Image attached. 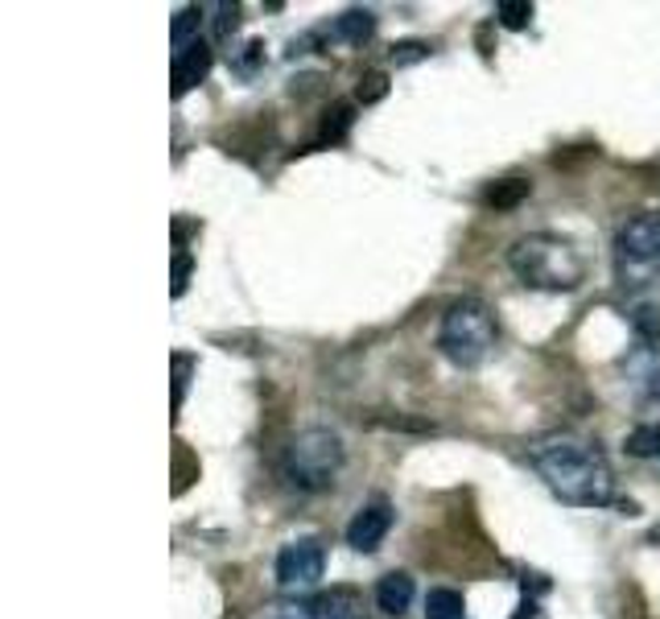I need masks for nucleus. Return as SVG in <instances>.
<instances>
[{
  "mask_svg": "<svg viewBox=\"0 0 660 619\" xmlns=\"http://www.w3.org/2000/svg\"><path fill=\"white\" fill-rule=\"evenodd\" d=\"M186 371H190V359H186V355H174V409H182V396H186Z\"/></svg>",
  "mask_w": 660,
  "mask_h": 619,
  "instance_id": "nucleus-24",
  "label": "nucleus"
},
{
  "mask_svg": "<svg viewBox=\"0 0 660 619\" xmlns=\"http://www.w3.org/2000/svg\"><path fill=\"white\" fill-rule=\"evenodd\" d=\"M627 376H636L639 389L648 392L652 401H660V351H657V348H644V351H639L636 359L627 364Z\"/></svg>",
  "mask_w": 660,
  "mask_h": 619,
  "instance_id": "nucleus-14",
  "label": "nucleus"
},
{
  "mask_svg": "<svg viewBox=\"0 0 660 619\" xmlns=\"http://www.w3.org/2000/svg\"><path fill=\"white\" fill-rule=\"evenodd\" d=\"M512 619H541V607H536V598H524V603H520V611H516Z\"/></svg>",
  "mask_w": 660,
  "mask_h": 619,
  "instance_id": "nucleus-27",
  "label": "nucleus"
},
{
  "mask_svg": "<svg viewBox=\"0 0 660 619\" xmlns=\"http://www.w3.org/2000/svg\"><path fill=\"white\" fill-rule=\"evenodd\" d=\"M186 281H190V256L178 252V256H174V298L186 293Z\"/></svg>",
  "mask_w": 660,
  "mask_h": 619,
  "instance_id": "nucleus-25",
  "label": "nucleus"
},
{
  "mask_svg": "<svg viewBox=\"0 0 660 619\" xmlns=\"http://www.w3.org/2000/svg\"><path fill=\"white\" fill-rule=\"evenodd\" d=\"M376 34V13L371 9H347L334 17V38L347 41V46H364Z\"/></svg>",
  "mask_w": 660,
  "mask_h": 619,
  "instance_id": "nucleus-11",
  "label": "nucleus"
},
{
  "mask_svg": "<svg viewBox=\"0 0 660 619\" xmlns=\"http://www.w3.org/2000/svg\"><path fill=\"white\" fill-rule=\"evenodd\" d=\"M261 62H265V41H261V38H252V41H248V46H244V50L236 54V62H231V66H236V75H244V79H252Z\"/></svg>",
  "mask_w": 660,
  "mask_h": 619,
  "instance_id": "nucleus-20",
  "label": "nucleus"
},
{
  "mask_svg": "<svg viewBox=\"0 0 660 619\" xmlns=\"http://www.w3.org/2000/svg\"><path fill=\"white\" fill-rule=\"evenodd\" d=\"M495 21H499L504 29H524V25L533 21V4H529V0H499V4H495Z\"/></svg>",
  "mask_w": 660,
  "mask_h": 619,
  "instance_id": "nucleus-18",
  "label": "nucleus"
},
{
  "mask_svg": "<svg viewBox=\"0 0 660 619\" xmlns=\"http://www.w3.org/2000/svg\"><path fill=\"white\" fill-rule=\"evenodd\" d=\"M533 194V182H524V178H504V182H495L483 190V203L492 206V211H512L516 203H524Z\"/></svg>",
  "mask_w": 660,
  "mask_h": 619,
  "instance_id": "nucleus-12",
  "label": "nucleus"
},
{
  "mask_svg": "<svg viewBox=\"0 0 660 619\" xmlns=\"http://www.w3.org/2000/svg\"><path fill=\"white\" fill-rule=\"evenodd\" d=\"M327 574V545L318 536H297L281 545L277 554V586L285 595H302V591H314Z\"/></svg>",
  "mask_w": 660,
  "mask_h": 619,
  "instance_id": "nucleus-6",
  "label": "nucleus"
},
{
  "mask_svg": "<svg viewBox=\"0 0 660 619\" xmlns=\"http://www.w3.org/2000/svg\"><path fill=\"white\" fill-rule=\"evenodd\" d=\"M426 54H430L426 41H401V46H392V62H396V66H409V62L426 59Z\"/></svg>",
  "mask_w": 660,
  "mask_h": 619,
  "instance_id": "nucleus-22",
  "label": "nucleus"
},
{
  "mask_svg": "<svg viewBox=\"0 0 660 619\" xmlns=\"http://www.w3.org/2000/svg\"><path fill=\"white\" fill-rule=\"evenodd\" d=\"M467 603L454 586H433L426 595V619H462Z\"/></svg>",
  "mask_w": 660,
  "mask_h": 619,
  "instance_id": "nucleus-15",
  "label": "nucleus"
},
{
  "mask_svg": "<svg viewBox=\"0 0 660 619\" xmlns=\"http://www.w3.org/2000/svg\"><path fill=\"white\" fill-rule=\"evenodd\" d=\"M314 619H368V603L355 586H330L309 603Z\"/></svg>",
  "mask_w": 660,
  "mask_h": 619,
  "instance_id": "nucleus-8",
  "label": "nucleus"
},
{
  "mask_svg": "<svg viewBox=\"0 0 660 619\" xmlns=\"http://www.w3.org/2000/svg\"><path fill=\"white\" fill-rule=\"evenodd\" d=\"M508 268L529 289H549V293H570L586 281V261L566 236L536 231L508 248Z\"/></svg>",
  "mask_w": 660,
  "mask_h": 619,
  "instance_id": "nucleus-2",
  "label": "nucleus"
},
{
  "mask_svg": "<svg viewBox=\"0 0 660 619\" xmlns=\"http://www.w3.org/2000/svg\"><path fill=\"white\" fill-rule=\"evenodd\" d=\"M268 619H314V616H309V607H277Z\"/></svg>",
  "mask_w": 660,
  "mask_h": 619,
  "instance_id": "nucleus-26",
  "label": "nucleus"
},
{
  "mask_svg": "<svg viewBox=\"0 0 660 619\" xmlns=\"http://www.w3.org/2000/svg\"><path fill=\"white\" fill-rule=\"evenodd\" d=\"M343 438L334 430H302L285 451V479L297 488V492H327L330 483L343 471Z\"/></svg>",
  "mask_w": 660,
  "mask_h": 619,
  "instance_id": "nucleus-4",
  "label": "nucleus"
},
{
  "mask_svg": "<svg viewBox=\"0 0 660 619\" xmlns=\"http://www.w3.org/2000/svg\"><path fill=\"white\" fill-rule=\"evenodd\" d=\"M389 529H392V508H389V500H371V504H364L359 513L351 516V525H347V545H351V549H359V554H376V549L384 545Z\"/></svg>",
  "mask_w": 660,
  "mask_h": 619,
  "instance_id": "nucleus-7",
  "label": "nucleus"
},
{
  "mask_svg": "<svg viewBox=\"0 0 660 619\" xmlns=\"http://www.w3.org/2000/svg\"><path fill=\"white\" fill-rule=\"evenodd\" d=\"M384 91H389V79H384V75H368V79L359 83V100L364 103L384 100Z\"/></svg>",
  "mask_w": 660,
  "mask_h": 619,
  "instance_id": "nucleus-23",
  "label": "nucleus"
},
{
  "mask_svg": "<svg viewBox=\"0 0 660 619\" xmlns=\"http://www.w3.org/2000/svg\"><path fill=\"white\" fill-rule=\"evenodd\" d=\"M627 454H636V458H652V454H660V421H652V426H636V430L627 433Z\"/></svg>",
  "mask_w": 660,
  "mask_h": 619,
  "instance_id": "nucleus-17",
  "label": "nucleus"
},
{
  "mask_svg": "<svg viewBox=\"0 0 660 619\" xmlns=\"http://www.w3.org/2000/svg\"><path fill=\"white\" fill-rule=\"evenodd\" d=\"M495 339H499V323L495 310L479 298H462L442 314V330H437V348L450 359L454 368H479L492 355Z\"/></svg>",
  "mask_w": 660,
  "mask_h": 619,
  "instance_id": "nucleus-3",
  "label": "nucleus"
},
{
  "mask_svg": "<svg viewBox=\"0 0 660 619\" xmlns=\"http://www.w3.org/2000/svg\"><path fill=\"white\" fill-rule=\"evenodd\" d=\"M632 330L639 343H660V306L657 302H639L632 310Z\"/></svg>",
  "mask_w": 660,
  "mask_h": 619,
  "instance_id": "nucleus-16",
  "label": "nucleus"
},
{
  "mask_svg": "<svg viewBox=\"0 0 660 619\" xmlns=\"http://www.w3.org/2000/svg\"><path fill=\"white\" fill-rule=\"evenodd\" d=\"M211 71V46L206 41H194L186 46L182 54H174V100H182L190 87H199Z\"/></svg>",
  "mask_w": 660,
  "mask_h": 619,
  "instance_id": "nucleus-9",
  "label": "nucleus"
},
{
  "mask_svg": "<svg viewBox=\"0 0 660 619\" xmlns=\"http://www.w3.org/2000/svg\"><path fill=\"white\" fill-rule=\"evenodd\" d=\"M412 595H417V586H412V578L405 574V570H392V574H384L376 582V607L392 619H401L409 611Z\"/></svg>",
  "mask_w": 660,
  "mask_h": 619,
  "instance_id": "nucleus-10",
  "label": "nucleus"
},
{
  "mask_svg": "<svg viewBox=\"0 0 660 619\" xmlns=\"http://www.w3.org/2000/svg\"><path fill=\"white\" fill-rule=\"evenodd\" d=\"M615 277L623 289H644L660 277V211H639L615 231Z\"/></svg>",
  "mask_w": 660,
  "mask_h": 619,
  "instance_id": "nucleus-5",
  "label": "nucleus"
},
{
  "mask_svg": "<svg viewBox=\"0 0 660 619\" xmlns=\"http://www.w3.org/2000/svg\"><path fill=\"white\" fill-rule=\"evenodd\" d=\"M351 128V103H334L322 116V141H343Z\"/></svg>",
  "mask_w": 660,
  "mask_h": 619,
  "instance_id": "nucleus-19",
  "label": "nucleus"
},
{
  "mask_svg": "<svg viewBox=\"0 0 660 619\" xmlns=\"http://www.w3.org/2000/svg\"><path fill=\"white\" fill-rule=\"evenodd\" d=\"M533 471L545 479V488L574 508H607L615 504V471L598 442L582 433H545L529 446Z\"/></svg>",
  "mask_w": 660,
  "mask_h": 619,
  "instance_id": "nucleus-1",
  "label": "nucleus"
},
{
  "mask_svg": "<svg viewBox=\"0 0 660 619\" xmlns=\"http://www.w3.org/2000/svg\"><path fill=\"white\" fill-rule=\"evenodd\" d=\"M203 13L199 4H186L174 13V25H169V41H174V54H182L186 46H194L199 41V25H203Z\"/></svg>",
  "mask_w": 660,
  "mask_h": 619,
  "instance_id": "nucleus-13",
  "label": "nucleus"
},
{
  "mask_svg": "<svg viewBox=\"0 0 660 619\" xmlns=\"http://www.w3.org/2000/svg\"><path fill=\"white\" fill-rule=\"evenodd\" d=\"M215 13H219V17H215V38L227 41L236 34V25H240V4H219Z\"/></svg>",
  "mask_w": 660,
  "mask_h": 619,
  "instance_id": "nucleus-21",
  "label": "nucleus"
}]
</instances>
